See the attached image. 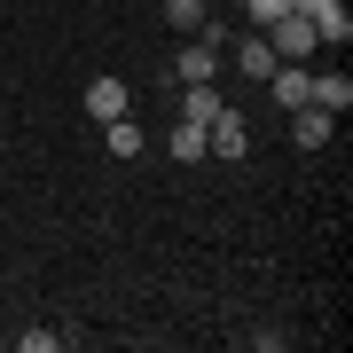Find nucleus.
<instances>
[{
  "mask_svg": "<svg viewBox=\"0 0 353 353\" xmlns=\"http://www.w3.org/2000/svg\"><path fill=\"white\" fill-rule=\"evenodd\" d=\"M220 48H228L220 32H189V39H181V63H173V79H181V87H196V79H220Z\"/></svg>",
  "mask_w": 353,
  "mask_h": 353,
  "instance_id": "obj_2",
  "label": "nucleus"
},
{
  "mask_svg": "<svg viewBox=\"0 0 353 353\" xmlns=\"http://www.w3.org/2000/svg\"><path fill=\"white\" fill-rule=\"evenodd\" d=\"M330 134H338V118H330V110H314V102H299V110H290V141H299V150H322Z\"/></svg>",
  "mask_w": 353,
  "mask_h": 353,
  "instance_id": "obj_5",
  "label": "nucleus"
},
{
  "mask_svg": "<svg viewBox=\"0 0 353 353\" xmlns=\"http://www.w3.org/2000/svg\"><path fill=\"white\" fill-rule=\"evenodd\" d=\"M126 110H134L126 79H87V118H94V126H110V118H126Z\"/></svg>",
  "mask_w": 353,
  "mask_h": 353,
  "instance_id": "obj_4",
  "label": "nucleus"
},
{
  "mask_svg": "<svg viewBox=\"0 0 353 353\" xmlns=\"http://www.w3.org/2000/svg\"><path fill=\"white\" fill-rule=\"evenodd\" d=\"M220 110H228V102H220V87H212V79H196V87H181V118H196V126H212Z\"/></svg>",
  "mask_w": 353,
  "mask_h": 353,
  "instance_id": "obj_8",
  "label": "nucleus"
},
{
  "mask_svg": "<svg viewBox=\"0 0 353 353\" xmlns=\"http://www.w3.org/2000/svg\"><path fill=\"white\" fill-rule=\"evenodd\" d=\"M236 71L267 87V71H275V48H267V32H243V39H236Z\"/></svg>",
  "mask_w": 353,
  "mask_h": 353,
  "instance_id": "obj_6",
  "label": "nucleus"
},
{
  "mask_svg": "<svg viewBox=\"0 0 353 353\" xmlns=\"http://www.w3.org/2000/svg\"><path fill=\"white\" fill-rule=\"evenodd\" d=\"M283 8H290V0H243V16H252V32H267V24H275Z\"/></svg>",
  "mask_w": 353,
  "mask_h": 353,
  "instance_id": "obj_13",
  "label": "nucleus"
},
{
  "mask_svg": "<svg viewBox=\"0 0 353 353\" xmlns=\"http://www.w3.org/2000/svg\"><path fill=\"white\" fill-rule=\"evenodd\" d=\"M204 157H220V165H236V157H252V126H243L236 110H220L212 126H204Z\"/></svg>",
  "mask_w": 353,
  "mask_h": 353,
  "instance_id": "obj_3",
  "label": "nucleus"
},
{
  "mask_svg": "<svg viewBox=\"0 0 353 353\" xmlns=\"http://www.w3.org/2000/svg\"><path fill=\"white\" fill-rule=\"evenodd\" d=\"M141 141H150V134L134 126V110H126V118H110V126H102V150H110V157H141Z\"/></svg>",
  "mask_w": 353,
  "mask_h": 353,
  "instance_id": "obj_10",
  "label": "nucleus"
},
{
  "mask_svg": "<svg viewBox=\"0 0 353 353\" xmlns=\"http://www.w3.org/2000/svg\"><path fill=\"white\" fill-rule=\"evenodd\" d=\"M306 102L330 110V118H345V110H353V79H306Z\"/></svg>",
  "mask_w": 353,
  "mask_h": 353,
  "instance_id": "obj_9",
  "label": "nucleus"
},
{
  "mask_svg": "<svg viewBox=\"0 0 353 353\" xmlns=\"http://www.w3.org/2000/svg\"><path fill=\"white\" fill-rule=\"evenodd\" d=\"M267 48H275V63H306V55H314L322 39H314V24H306L299 8H283L275 24H267Z\"/></svg>",
  "mask_w": 353,
  "mask_h": 353,
  "instance_id": "obj_1",
  "label": "nucleus"
},
{
  "mask_svg": "<svg viewBox=\"0 0 353 353\" xmlns=\"http://www.w3.org/2000/svg\"><path fill=\"white\" fill-rule=\"evenodd\" d=\"M165 150H173V165H204V126L196 118H173L165 126Z\"/></svg>",
  "mask_w": 353,
  "mask_h": 353,
  "instance_id": "obj_7",
  "label": "nucleus"
},
{
  "mask_svg": "<svg viewBox=\"0 0 353 353\" xmlns=\"http://www.w3.org/2000/svg\"><path fill=\"white\" fill-rule=\"evenodd\" d=\"M165 24L189 39V32H204V24H212V8H204V0H165Z\"/></svg>",
  "mask_w": 353,
  "mask_h": 353,
  "instance_id": "obj_11",
  "label": "nucleus"
},
{
  "mask_svg": "<svg viewBox=\"0 0 353 353\" xmlns=\"http://www.w3.org/2000/svg\"><path fill=\"white\" fill-rule=\"evenodd\" d=\"M16 345H24V353H63V330H24Z\"/></svg>",
  "mask_w": 353,
  "mask_h": 353,
  "instance_id": "obj_14",
  "label": "nucleus"
},
{
  "mask_svg": "<svg viewBox=\"0 0 353 353\" xmlns=\"http://www.w3.org/2000/svg\"><path fill=\"white\" fill-rule=\"evenodd\" d=\"M314 39H330V48H345V39H353V16H345V0H330V8L314 16Z\"/></svg>",
  "mask_w": 353,
  "mask_h": 353,
  "instance_id": "obj_12",
  "label": "nucleus"
}]
</instances>
